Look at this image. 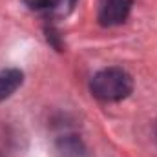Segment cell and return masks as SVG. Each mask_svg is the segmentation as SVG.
<instances>
[{
	"mask_svg": "<svg viewBox=\"0 0 157 157\" xmlns=\"http://www.w3.org/2000/svg\"><path fill=\"white\" fill-rule=\"evenodd\" d=\"M133 91V78L132 75L119 68H104L97 71L90 80V93L101 102H119L126 99Z\"/></svg>",
	"mask_w": 157,
	"mask_h": 157,
	"instance_id": "obj_1",
	"label": "cell"
},
{
	"mask_svg": "<svg viewBox=\"0 0 157 157\" xmlns=\"http://www.w3.org/2000/svg\"><path fill=\"white\" fill-rule=\"evenodd\" d=\"M133 7V0H101L97 20L104 28H115L128 20Z\"/></svg>",
	"mask_w": 157,
	"mask_h": 157,
	"instance_id": "obj_2",
	"label": "cell"
},
{
	"mask_svg": "<svg viewBox=\"0 0 157 157\" xmlns=\"http://www.w3.org/2000/svg\"><path fill=\"white\" fill-rule=\"evenodd\" d=\"M57 157H90V152L84 144V141L75 133H64L57 137L53 144Z\"/></svg>",
	"mask_w": 157,
	"mask_h": 157,
	"instance_id": "obj_3",
	"label": "cell"
},
{
	"mask_svg": "<svg viewBox=\"0 0 157 157\" xmlns=\"http://www.w3.org/2000/svg\"><path fill=\"white\" fill-rule=\"evenodd\" d=\"M24 82V73L18 68L0 70V102L9 99Z\"/></svg>",
	"mask_w": 157,
	"mask_h": 157,
	"instance_id": "obj_4",
	"label": "cell"
},
{
	"mask_svg": "<svg viewBox=\"0 0 157 157\" xmlns=\"http://www.w3.org/2000/svg\"><path fill=\"white\" fill-rule=\"evenodd\" d=\"M62 0H24V4L28 6V9L31 11H37V13H53L59 6H60Z\"/></svg>",
	"mask_w": 157,
	"mask_h": 157,
	"instance_id": "obj_5",
	"label": "cell"
},
{
	"mask_svg": "<svg viewBox=\"0 0 157 157\" xmlns=\"http://www.w3.org/2000/svg\"><path fill=\"white\" fill-rule=\"evenodd\" d=\"M46 39L48 42L57 49V51H62V37H60V31L55 28V26H46Z\"/></svg>",
	"mask_w": 157,
	"mask_h": 157,
	"instance_id": "obj_6",
	"label": "cell"
},
{
	"mask_svg": "<svg viewBox=\"0 0 157 157\" xmlns=\"http://www.w3.org/2000/svg\"><path fill=\"white\" fill-rule=\"evenodd\" d=\"M75 4H77V0H68V7H70V11L75 7Z\"/></svg>",
	"mask_w": 157,
	"mask_h": 157,
	"instance_id": "obj_7",
	"label": "cell"
},
{
	"mask_svg": "<svg viewBox=\"0 0 157 157\" xmlns=\"http://www.w3.org/2000/svg\"><path fill=\"white\" fill-rule=\"evenodd\" d=\"M155 139H157V130H155Z\"/></svg>",
	"mask_w": 157,
	"mask_h": 157,
	"instance_id": "obj_8",
	"label": "cell"
}]
</instances>
